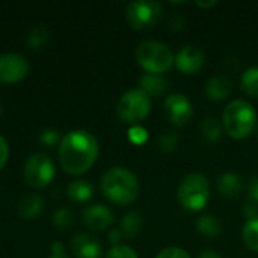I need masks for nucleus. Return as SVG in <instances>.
Listing matches in <instances>:
<instances>
[{
  "mask_svg": "<svg viewBox=\"0 0 258 258\" xmlns=\"http://www.w3.org/2000/svg\"><path fill=\"white\" fill-rule=\"evenodd\" d=\"M51 219H53L54 227H57L60 230H65V228H68L73 224V213L68 209L60 207V209H56L54 210Z\"/></svg>",
  "mask_w": 258,
  "mask_h": 258,
  "instance_id": "a878e982",
  "label": "nucleus"
},
{
  "mask_svg": "<svg viewBox=\"0 0 258 258\" xmlns=\"http://www.w3.org/2000/svg\"><path fill=\"white\" fill-rule=\"evenodd\" d=\"M242 212H243L246 221L255 219V218H258V203L252 201V200H246L242 206Z\"/></svg>",
  "mask_w": 258,
  "mask_h": 258,
  "instance_id": "7c9ffc66",
  "label": "nucleus"
},
{
  "mask_svg": "<svg viewBox=\"0 0 258 258\" xmlns=\"http://www.w3.org/2000/svg\"><path fill=\"white\" fill-rule=\"evenodd\" d=\"M29 73V62L17 53L0 56V83L14 85L21 82Z\"/></svg>",
  "mask_w": 258,
  "mask_h": 258,
  "instance_id": "9d476101",
  "label": "nucleus"
},
{
  "mask_svg": "<svg viewBox=\"0 0 258 258\" xmlns=\"http://www.w3.org/2000/svg\"><path fill=\"white\" fill-rule=\"evenodd\" d=\"M210 183L201 172L187 174L177 187V200L187 212H201L210 201Z\"/></svg>",
  "mask_w": 258,
  "mask_h": 258,
  "instance_id": "20e7f679",
  "label": "nucleus"
},
{
  "mask_svg": "<svg viewBox=\"0 0 258 258\" xmlns=\"http://www.w3.org/2000/svg\"><path fill=\"white\" fill-rule=\"evenodd\" d=\"M201 135L204 138V141L207 144H218L222 138V132H224V125L222 122L215 118V116H206L203 121H201Z\"/></svg>",
  "mask_w": 258,
  "mask_h": 258,
  "instance_id": "412c9836",
  "label": "nucleus"
},
{
  "mask_svg": "<svg viewBox=\"0 0 258 258\" xmlns=\"http://www.w3.org/2000/svg\"><path fill=\"white\" fill-rule=\"evenodd\" d=\"M216 189L224 198L234 200L243 192L245 183H243V180H242V177L239 174H236V172H224L216 180Z\"/></svg>",
  "mask_w": 258,
  "mask_h": 258,
  "instance_id": "2eb2a0df",
  "label": "nucleus"
},
{
  "mask_svg": "<svg viewBox=\"0 0 258 258\" xmlns=\"http://www.w3.org/2000/svg\"><path fill=\"white\" fill-rule=\"evenodd\" d=\"M136 62L150 74H162L169 71L175 63V56L168 44L160 41H142L138 44Z\"/></svg>",
  "mask_w": 258,
  "mask_h": 258,
  "instance_id": "39448f33",
  "label": "nucleus"
},
{
  "mask_svg": "<svg viewBox=\"0 0 258 258\" xmlns=\"http://www.w3.org/2000/svg\"><path fill=\"white\" fill-rule=\"evenodd\" d=\"M139 88L148 95V97H160L163 95L168 88H169V82L162 76V74H150L145 73L141 80H139Z\"/></svg>",
  "mask_w": 258,
  "mask_h": 258,
  "instance_id": "f3484780",
  "label": "nucleus"
},
{
  "mask_svg": "<svg viewBox=\"0 0 258 258\" xmlns=\"http://www.w3.org/2000/svg\"><path fill=\"white\" fill-rule=\"evenodd\" d=\"M122 239H124V237H122V234H121L119 230H110V233H109V242H110L113 246L121 245V240H122Z\"/></svg>",
  "mask_w": 258,
  "mask_h": 258,
  "instance_id": "f704fd0d",
  "label": "nucleus"
},
{
  "mask_svg": "<svg viewBox=\"0 0 258 258\" xmlns=\"http://www.w3.org/2000/svg\"><path fill=\"white\" fill-rule=\"evenodd\" d=\"M240 86L246 95L258 98V67H249L243 71L240 77Z\"/></svg>",
  "mask_w": 258,
  "mask_h": 258,
  "instance_id": "5701e85b",
  "label": "nucleus"
},
{
  "mask_svg": "<svg viewBox=\"0 0 258 258\" xmlns=\"http://www.w3.org/2000/svg\"><path fill=\"white\" fill-rule=\"evenodd\" d=\"M169 24H171V29H172V30H175V32H181V30L186 27V18H184L183 15L177 14V15H174V17L171 18Z\"/></svg>",
  "mask_w": 258,
  "mask_h": 258,
  "instance_id": "72a5a7b5",
  "label": "nucleus"
},
{
  "mask_svg": "<svg viewBox=\"0 0 258 258\" xmlns=\"http://www.w3.org/2000/svg\"><path fill=\"white\" fill-rule=\"evenodd\" d=\"M48 258H70V257L63 252V254H51Z\"/></svg>",
  "mask_w": 258,
  "mask_h": 258,
  "instance_id": "58836bf2",
  "label": "nucleus"
},
{
  "mask_svg": "<svg viewBox=\"0 0 258 258\" xmlns=\"http://www.w3.org/2000/svg\"><path fill=\"white\" fill-rule=\"evenodd\" d=\"M128 141L135 145H144L148 141V132L142 125H132L128 128Z\"/></svg>",
  "mask_w": 258,
  "mask_h": 258,
  "instance_id": "cd10ccee",
  "label": "nucleus"
},
{
  "mask_svg": "<svg viewBox=\"0 0 258 258\" xmlns=\"http://www.w3.org/2000/svg\"><path fill=\"white\" fill-rule=\"evenodd\" d=\"M27 45L33 50H41L48 41V30L44 26H35L27 33Z\"/></svg>",
  "mask_w": 258,
  "mask_h": 258,
  "instance_id": "393cba45",
  "label": "nucleus"
},
{
  "mask_svg": "<svg viewBox=\"0 0 258 258\" xmlns=\"http://www.w3.org/2000/svg\"><path fill=\"white\" fill-rule=\"evenodd\" d=\"M206 63V56L201 48L195 45H184L175 56V67L180 73L192 76L197 74Z\"/></svg>",
  "mask_w": 258,
  "mask_h": 258,
  "instance_id": "f8f14e48",
  "label": "nucleus"
},
{
  "mask_svg": "<svg viewBox=\"0 0 258 258\" xmlns=\"http://www.w3.org/2000/svg\"><path fill=\"white\" fill-rule=\"evenodd\" d=\"M116 112L124 122L138 125L151 112V97H148L141 88L128 89L119 97Z\"/></svg>",
  "mask_w": 258,
  "mask_h": 258,
  "instance_id": "423d86ee",
  "label": "nucleus"
},
{
  "mask_svg": "<svg viewBox=\"0 0 258 258\" xmlns=\"http://www.w3.org/2000/svg\"><path fill=\"white\" fill-rule=\"evenodd\" d=\"M163 112L166 119L175 127H184L194 116V106L187 95L172 94L166 97L163 103Z\"/></svg>",
  "mask_w": 258,
  "mask_h": 258,
  "instance_id": "1a4fd4ad",
  "label": "nucleus"
},
{
  "mask_svg": "<svg viewBox=\"0 0 258 258\" xmlns=\"http://www.w3.org/2000/svg\"><path fill=\"white\" fill-rule=\"evenodd\" d=\"M242 240H243V245L249 251L258 252V218L249 219L243 224Z\"/></svg>",
  "mask_w": 258,
  "mask_h": 258,
  "instance_id": "4be33fe9",
  "label": "nucleus"
},
{
  "mask_svg": "<svg viewBox=\"0 0 258 258\" xmlns=\"http://www.w3.org/2000/svg\"><path fill=\"white\" fill-rule=\"evenodd\" d=\"M258 122V116L254 106L242 98L230 101L222 113V125L224 132L237 141L248 138L254 133Z\"/></svg>",
  "mask_w": 258,
  "mask_h": 258,
  "instance_id": "7ed1b4c3",
  "label": "nucleus"
},
{
  "mask_svg": "<svg viewBox=\"0 0 258 258\" xmlns=\"http://www.w3.org/2000/svg\"><path fill=\"white\" fill-rule=\"evenodd\" d=\"M197 258H222V257H221V254H219L218 251H215V249H204L203 252H200V254H198V257Z\"/></svg>",
  "mask_w": 258,
  "mask_h": 258,
  "instance_id": "c9c22d12",
  "label": "nucleus"
},
{
  "mask_svg": "<svg viewBox=\"0 0 258 258\" xmlns=\"http://www.w3.org/2000/svg\"><path fill=\"white\" fill-rule=\"evenodd\" d=\"M195 5H197L198 8H204V9H207V8H213V6H216V5H218V2H216V0H209V2H201V0H198V2H195Z\"/></svg>",
  "mask_w": 258,
  "mask_h": 258,
  "instance_id": "e433bc0d",
  "label": "nucleus"
},
{
  "mask_svg": "<svg viewBox=\"0 0 258 258\" xmlns=\"http://www.w3.org/2000/svg\"><path fill=\"white\" fill-rule=\"evenodd\" d=\"M39 141L47 145V147H53L56 145L59 141H60V136H59V132L57 130H53V128H48V130H44L39 136Z\"/></svg>",
  "mask_w": 258,
  "mask_h": 258,
  "instance_id": "c756f323",
  "label": "nucleus"
},
{
  "mask_svg": "<svg viewBox=\"0 0 258 258\" xmlns=\"http://www.w3.org/2000/svg\"><path fill=\"white\" fill-rule=\"evenodd\" d=\"M67 194L73 203H86L94 195V186L88 180H74L68 184Z\"/></svg>",
  "mask_w": 258,
  "mask_h": 258,
  "instance_id": "aec40b11",
  "label": "nucleus"
},
{
  "mask_svg": "<svg viewBox=\"0 0 258 258\" xmlns=\"http://www.w3.org/2000/svg\"><path fill=\"white\" fill-rule=\"evenodd\" d=\"M234 85L227 74H216L206 83V95L212 101H224L233 94Z\"/></svg>",
  "mask_w": 258,
  "mask_h": 258,
  "instance_id": "4468645a",
  "label": "nucleus"
},
{
  "mask_svg": "<svg viewBox=\"0 0 258 258\" xmlns=\"http://www.w3.org/2000/svg\"><path fill=\"white\" fill-rule=\"evenodd\" d=\"M104 258H139L138 257V252L128 246V245H116V246H112L110 251L106 254Z\"/></svg>",
  "mask_w": 258,
  "mask_h": 258,
  "instance_id": "bb28decb",
  "label": "nucleus"
},
{
  "mask_svg": "<svg viewBox=\"0 0 258 258\" xmlns=\"http://www.w3.org/2000/svg\"><path fill=\"white\" fill-rule=\"evenodd\" d=\"M0 115H2V103H0Z\"/></svg>",
  "mask_w": 258,
  "mask_h": 258,
  "instance_id": "a19ab883",
  "label": "nucleus"
},
{
  "mask_svg": "<svg viewBox=\"0 0 258 258\" xmlns=\"http://www.w3.org/2000/svg\"><path fill=\"white\" fill-rule=\"evenodd\" d=\"M44 209V200L38 194H27L18 201V215L23 219H36Z\"/></svg>",
  "mask_w": 258,
  "mask_h": 258,
  "instance_id": "dca6fc26",
  "label": "nucleus"
},
{
  "mask_svg": "<svg viewBox=\"0 0 258 258\" xmlns=\"http://www.w3.org/2000/svg\"><path fill=\"white\" fill-rule=\"evenodd\" d=\"M100 145L88 130H71L59 142L57 157L60 168L71 175L88 172L97 162Z\"/></svg>",
  "mask_w": 258,
  "mask_h": 258,
  "instance_id": "f257e3e1",
  "label": "nucleus"
},
{
  "mask_svg": "<svg viewBox=\"0 0 258 258\" xmlns=\"http://www.w3.org/2000/svg\"><path fill=\"white\" fill-rule=\"evenodd\" d=\"M156 258H192L189 255V252L183 248L178 246H168L165 249H162Z\"/></svg>",
  "mask_w": 258,
  "mask_h": 258,
  "instance_id": "c85d7f7f",
  "label": "nucleus"
},
{
  "mask_svg": "<svg viewBox=\"0 0 258 258\" xmlns=\"http://www.w3.org/2000/svg\"><path fill=\"white\" fill-rule=\"evenodd\" d=\"M71 251L76 258H101L103 248L100 242L86 233L76 234L71 240Z\"/></svg>",
  "mask_w": 258,
  "mask_h": 258,
  "instance_id": "ddd939ff",
  "label": "nucleus"
},
{
  "mask_svg": "<svg viewBox=\"0 0 258 258\" xmlns=\"http://www.w3.org/2000/svg\"><path fill=\"white\" fill-rule=\"evenodd\" d=\"M100 189L104 198H107L112 204L125 207L139 198L141 183L132 169L125 166H112L103 174Z\"/></svg>",
  "mask_w": 258,
  "mask_h": 258,
  "instance_id": "f03ea898",
  "label": "nucleus"
},
{
  "mask_svg": "<svg viewBox=\"0 0 258 258\" xmlns=\"http://www.w3.org/2000/svg\"><path fill=\"white\" fill-rule=\"evenodd\" d=\"M82 221L92 231H104L113 225L115 215L104 204H91L83 209Z\"/></svg>",
  "mask_w": 258,
  "mask_h": 258,
  "instance_id": "9b49d317",
  "label": "nucleus"
},
{
  "mask_svg": "<svg viewBox=\"0 0 258 258\" xmlns=\"http://www.w3.org/2000/svg\"><path fill=\"white\" fill-rule=\"evenodd\" d=\"M195 228L200 234H203L204 237H209V239L219 237L224 231L222 221L216 215H210V213L198 218L195 222Z\"/></svg>",
  "mask_w": 258,
  "mask_h": 258,
  "instance_id": "6ab92c4d",
  "label": "nucleus"
},
{
  "mask_svg": "<svg viewBox=\"0 0 258 258\" xmlns=\"http://www.w3.org/2000/svg\"><path fill=\"white\" fill-rule=\"evenodd\" d=\"M180 147V136L175 132H165L157 138V148L165 154H174Z\"/></svg>",
  "mask_w": 258,
  "mask_h": 258,
  "instance_id": "b1692460",
  "label": "nucleus"
},
{
  "mask_svg": "<svg viewBox=\"0 0 258 258\" xmlns=\"http://www.w3.org/2000/svg\"><path fill=\"white\" fill-rule=\"evenodd\" d=\"M65 252V248L60 242H53L51 245V254H63Z\"/></svg>",
  "mask_w": 258,
  "mask_h": 258,
  "instance_id": "4c0bfd02",
  "label": "nucleus"
},
{
  "mask_svg": "<svg viewBox=\"0 0 258 258\" xmlns=\"http://www.w3.org/2000/svg\"><path fill=\"white\" fill-rule=\"evenodd\" d=\"M163 6L156 0H135L127 5L125 15L130 26L136 30H147L154 27L162 18Z\"/></svg>",
  "mask_w": 258,
  "mask_h": 258,
  "instance_id": "0eeeda50",
  "label": "nucleus"
},
{
  "mask_svg": "<svg viewBox=\"0 0 258 258\" xmlns=\"http://www.w3.org/2000/svg\"><path fill=\"white\" fill-rule=\"evenodd\" d=\"M255 133H257V136H258V122H257V125H255V130H254Z\"/></svg>",
  "mask_w": 258,
  "mask_h": 258,
  "instance_id": "ea45409f",
  "label": "nucleus"
},
{
  "mask_svg": "<svg viewBox=\"0 0 258 258\" xmlns=\"http://www.w3.org/2000/svg\"><path fill=\"white\" fill-rule=\"evenodd\" d=\"M142 228H144V218L141 212L132 210L122 216V219L119 221L118 230L121 231L124 239H135L141 234Z\"/></svg>",
  "mask_w": 258,
  "mask_h": 258,
  "instance_id": "a211bd4d",
  "label": "nucleus"
},
{
  "mask_svg": "<svg viewBox=\"0 0 258 258\" xmlns=\"http://www.w3.org/2000/svg\"><path fill=\"white\" fill-rule=\"evenodd\" d=\"M246 192H248V195H249V200L258 203V175L252 177V178L248 181V184H246Z\"/></svg>",
  "mask_w": 258,
  "mask_h": 258,
  "instance_id": "473e14b6",
  "label": "nucleus"
},
{
  "mask_svg": "<svg viewBox=\"0 0 258 258\" xmlns=\"http://www.w3.org/2000/svg\"><path fill=\"white\" fill-rule=\"evenodd\" d=\"M24 180L30 187L42 189L54 178V163L45 153H33L24 163Z\"/></svg>",
  "mask_w": 258,
  "mask_h": 258,
  "instance_id": "6e6552de",
  "label": "nucleus"
},
{
  "mask_svg": "<svg viewBox=\"0 0 258 258\" xmlns=\"http://www.w3.org/2000/svg\"><path fill=\"white\" fill-rule=\"evenodd\" d=\"M8 157H9V145L6 142V139L3 136H0V171L8 163Z\"/></svg>",
  "mask_w": 258,
  "mask_h": 258,
  "instance_id": "2f4dec72",
  "label": "nucleus"
}]
</instances>
